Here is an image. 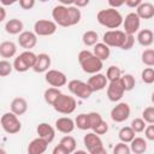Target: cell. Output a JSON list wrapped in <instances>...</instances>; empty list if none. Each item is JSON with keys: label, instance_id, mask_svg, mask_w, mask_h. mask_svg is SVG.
Wrapping results in <instances>:
<instances>
[{"label": "cell", "instance_id": "obj_1", "mask_svg": "<svg viewBox=\"0 0 154 154\" xmlns=\"http://www.w3.org/2000/svg\"><path fill=\"white\" fill-rule=\"evenodd\" d=\"M52 17L54 19L53 22L57 25L67 28V26H73V25L78 24L82 14H81V10L75 7L73 5L65 6V5L59 4L53 7Z\"/></svg>", "mask_w": 154, "mask_h": 154}, {"label": "cell", "instance_id": "obj_2", "mask_svg": "<svg viewBox=\"0 0 154 154\" xmlns=\"http://www.w3.org/2000/svg\"><path fill=\"white\" fill-rule=\"evenodd\" d=\"M78 63L85 73L95 75L99 73L103 67V61L97 59L90 51H81L78 53Z\"/></svg>", "mask_w": 154, "mask_h": 154}, {"label": "cell", "instance_id": "obj_3", "mask_svg": "<svg viewBox=\"0 0 154 154\" xmlns=\"http://www.w3.org/2000/svg\"><path fill=\"white\" fill-rule=\"evenodd\" d=\"M96 19L101 25L108 29H113V30L118 29L123 24V16L120 14V12L111 7L100 10L96 14Z\"/></svg>", "mask_w": 154, "mask_h": 154}, {"label": "cell", "instance_id": "obj_4", "mask_svg": "<svg viewBox=\"0 0 154 154\" xmlns=\"http://www.w3.org/2000/svg\"><path fill=\"white\" fill-rule=\"evenodd\" d=\"M35 61H36V54L31 51H24L17 58H14L12 66L17 72H25L29 69H32Z\"/></svg>", "mask_w": 154, "mask_h": 154}, {"label": "cell", "instance_id": "obj_5", "mask_svg": "<svg viewBox=\"0 0 154 154\" xmlns=\"http://www.w3.org/2000/svg\"><path fill=\"white\" fill-rule=\"evenodd\" d=\"M76 106H77L76 99L73 96H70L63 93L58 97V100L53 103V108L61 114H71L76 109Z\"/></svg>", "mask_w": 154, "mask_h": 154}, {"label": "cell", "instance_id": "obj_6", "mask_svg": "<svg viewBox=\"0 0 154 154\" xmlns=\"http://www.w3.org/2000/svg\"><path fill=\"white\" fill-rule=\"evenodd\" d=\"M0 124L2 126V129L5 130V132L10 134V135H14L17 132L20 131L22 129V123L18 119V117L16 114H13L12 112H6L1 116L0 118Z\"/></svg>", "mask_w": 154, "mask_h": 154}, {"label": "cell", "instance_id": "obj_7", "mask_svg": "<svg viewBox=\"0 0 154 154\" xmlns=\"http://www.w3.org/2000/svg\"><path fill=\"white\" fill-rule=\"evenodd\" d=\"M67 88L69 90L77 97L82 99V100H87L91 96L93 91L91 89L89 88V85L87 84V82H83V81H79V79H72L67 84Z\"/></svg>", "mask_w": 154, "mask_h": 154}, {"label": "cell", "instance_id": "obj_8", "mask_svg": "<svg viewBox=\"0 0 154 154\" xmlns=\"http://www.w3.org/2000/svg\"><path fill=\"white\" fill-rule=\"evenodd\" d=\"M126 34L122 30H108L102 36V43L107 47H116L120 48L125 41Z\"/></svg>", "mask_w": 154, "mask_h": 154}, {"label": "cell", "instance_id": "obj_9", "mask_svg": "<svg viewBox=\"0 0 154 154\" xmlns=\"http://www.w3.org/2000/svg\"><path fill=\"white\" fill-rule=\"evenodd\" d=\"M57 31V24L53 20L38 19L34 24V32L36 36H51Z\"/></svg>", "mask_w": 154, "mask_h": 154}, {"label": "cell", "instance_id": "obj_10", "mask_svg": "<svg viewBox=\"0 0 154 154\" xmlns=\"http://www.w3.org/2000/svg\"><path fill=\"white\" fill-rule=\"evenodd\" d=\"M140 25L141 19L135 12H130L125 16V18H123V28L126 35H135V32L138 31Z\"/></svg>", "mask_w": 154, "mask_h": 154}, {"label": "cell", "instance_id": "obj_11", "mask_svg": "<svg viewBox=\"0 0 154 154\" xmlns=\"http://www.w3.org/2000/svg\"><path fill=\"white\" fill-rule=\"evenodd\" d=\"M130 117V106L126 102H119L111 109V119L116 123H123Z\"/></svg>", "mask_w": 154, "mask_h": 154}, {"label": "cell", "instance_id": "obj_12", "mask_svg": "<svg viewBox=\"0 0 154 154\" xmlns=\"http://www.w3.org/2000/svg\"><path fill=\"white\" fill-rule=\"evenodd\" d=\"M45 78L49 85H52L53 88H58V89L59 87H64L67 83V78L65 73L59 70H48L46 72Z\"/></svg>", "mask_w": 154, "mask_h": 154}, {"label": "cell", "instance_id": "obj_13", "mask_svg": "<svg viewBox=\"0 0 154 154\" xmlns=\"http://www.w3.org/2000/svg\"><path fill=\"white\" fill-rule=\"evenodd\" d=\"M124 89L122 87V83L120 81H113V82H109L107 84V97L109 101L112 102H116V101H119L123 96H124Z\"/></svg>", "mask_w": 154, "mask_h": 154}, {"label": "cell", "instance_id": "obj_14", "mask_svg": "<svg viewBox=\"0 0 154 154\" xmlns=\"http://www.w3.org/2000/svg\"><path fill=\"white\" fill-rule=\"evenodd\" d=\"M18 43L22 48L30 51L37 43V36L34 31H22L18 36Z\"/></svg>", "mask_w": 154, "mask_h": 154}, {"label": "cell", "instance_id": "obj_15", "mask_svg": "<svg viewBox=\"0 0 154 154\" xmlns=\"http://www.w3.org/2000/svg\"><path fill=\"white\" fill-rule=\"evenodd\" d=\"M87 84L89 85V88L94 93V91H100V90L105 89L107 87V84H108V81H107V78H106L105 75H102V73H95L91 77H89Z\"/></svg>", "mask_w": 154, "mask_h": 154}, {"label": "cell", "instance_id": "obj_16", "mask_svg": "<svg viewBox=\"0 0 154 154\" xmlns=\"http://www.w3.org/2000/svg\"><path fill=\"white\" fill-rule=\"evenodd\" d=\"M36 132L38 137L45 140L47 143H51L55 137V129L48 123H40L36 128Z\"/></svg>", "mask_w": 154, "mask_h": 154}, {"label": "cell", "instance_id": "obj_17", "mask_svg": "<svg viewBox=\"0 0 154 154\" xmlns=\"http://www.w3.org/2000/svg\"><path fill=\"white\" fill-rule=\"evenodd\" d=\"M49 66H51V57L46 53H40L36 55V61L32 66V70L37 73H42V72H47Z\"/></svg>", "mask_w": 154, "mask_h": 154}, {"label": "cell", "instance_id": "obj_18", "mask_svg": "<svg viewBox=\"0 0 154 154\" xmlns=\"http://www.w3.org/2000/svg\"><path fill=\"white\" fill-rule=\"evenodd\" d=\"M55 129L61 134H70L75 130V122L70 117H61L55 120Z\"/></svg>", "mask_w": 154, "mask_h": 154}, {"label": "cell", "instance_id": "obj_19", "mask_svg": "<svg viewBox=\"0 0 154 154\" xmlns=\"http://www.w3.org/2000/svg\"><path fill=\"white\" fill-rule=\"evenodd\" d=\"M47 147H48V143L45 140L36 137L29 143L28 154H43L47 150Z\"/></svg>", "mask_w": 154, "mask_h": 154}, {"label": "cell", "instance_id": "obj_20", "mask_svg": "<svg viewBox=\"0 0 154 154\" xmlns=\"http://www.w3.org/2000/svg\"><path fill=\"white\" fill-rule=\"evenodd\" d=\"M140 19H150L154 17V6L150 2H141L135 12Z\"/></svg>", "mask_w": 154, "mask_h": 154}, {"label": "cell", "instance_id": "obj_21", "mask_svg": "<svg viewBox=\"0 0 154 154\" xmlns=\"http://www.w3.org/2000/svg\"><path fill=\"white\" fill-rule=\"evenodd\" d=\"M28 111V102L24 97H14L11 102V112L13 114H16L17 117L18 116H22L24 114L25 112Z\"/></svg>", "mask_w": 154, "mask_h": 154}, {"label": "cell", "instance_id": "obj_22", "mask_svg": "<svg viewBox=\"0 0 154 154\" xmlns=\"http://www.w3.org/2000/svg\"><path fill=\"white\" fill-rule=\"evenodd\" d=\"M83 143L87 147L88 152H90V150H93V149L102 146V141H101L100 136L96 135V134H94V132H88L87 135H84Z\"/></svg>", "mask_w": 154, "mask_h": 154}, {"label": "cell", "instance_id": "obj_23", "mask_svg": "<svg viewBox=\"0 0 154 154\" xmlns=\"http://www.w3.org/2000/svg\"><path fill=\"white\" fill-rule=\"evenodd\" d=\"M137 41L141 46L143 47H149L153 45V41H154V34L150 29H142L138 31L137 34Z\"/></svg>", "mask_w": 154, "mask_h": 154}, {"label": "cell", "instance_id": "obj_24", "mask_svg": "<svg viewBox=\"0 0 154 154\" xmlns=\"http://www.w3.org/2000/svg\"><path fill=\"white\" fill-rule=\"evenodd\" d=\"M23 28H24L23 22L19 20V19H17V18H12V19L7 20L6 24H5V31L7 34H11V35H18V34H20L23 31Z\"/></svg>", "mask_w": 154, "mask_h": 154}, {"label": "cell", "instance_id": "obj_25", "mask_svg": "<svg viewBox=\"0 0 154 154\" xmlns=\"http://www.w3.org/2000/svg\"><path fill=\"white\" fill-rule=\"evenodd\" d=\"M17 53V46L12 41H4L0 43V55L2 58H12Z\"/></svg>", "mask_w": 154, "mask_h": 154}, {"label": "cell", "instance_id": "obj_26", "mask_svg": "<svg viewBox=\"0 0 154 154\" xmlns=\"http://www.w3.org/2000/svg\"><path fill=\"white\" fill-rule=\"evenodd\" d=\"M93 54H94L97 59H100L101 61H103V60H107V59L109 58L111 49H109V47H107L105 43L97 42V43L94 46V52H93Z\"/></svg>", "mask_w": 154, "mask_h": 154}, {"label": "cell", "instance_id": "obj_27", "mask_svg": "<svg viewBox=\"0 0 154 154\" xmlns=\"http://www.w3.org/2000/svg\"><path fill=\"white\" fill-rule=\"evenodd\" d=\"M130 152L135 154H143L147 150V141L142 137H135L130 142Z\"/></svg>", "mask_w": 154, "mask_h": 154}, {"label": "cell", "instance_id": "obj_28", "mask_svg": "<svg viewBox=\"0 0 154 154\" xmlns=\"http://www.w3.org/2000/svg\"><path fill=\"white\" fill-rule=\"evenodd\" d=\"M60 95H61V91H60L58 88L51 87V88H48V89L45 90L43 97H45V101H46L47 103H49V105L53 106V103L58 100V97H59Z\"/></svg>", "mask_w": 154, "mask_h": 154}, {"label": "cell", "instance_id": "obj_29", "mask_svg": "<svg viewBox=\"0 0 154 154\" xmlns=\"http://www.w3.org/2000/svg\"><path fill=\"white\" fill-rule=\"evenodd\" d=\"M59 146H61L67 153H73L76 150V147H77V142L76 140L72 137V136H64L60 142H59Z\"/></svg>", "mask_w": 154, "mask_h": 154}, {"label": "cell", "instance_id": "obj_30", "mask_svg": "<svg viewBox=\"0 0 154 154\" xmlns=\"http://www.w3.org/2000/svg\"><path fill=\"white\" fill-rule=\"evenodd\" d=\"M118 137L120 140V142L123 143H130L134 138H135V132L130 126H124L119 130Z\"/></svg>", "mask_w": 154, "mask_h": 154}, {"label": "cell", "instance_id": "obj_31", "mask_svg": "<svg viewBox=\"0 0 154 154\" xmlns=\"http://www.w3.org/2000/svg\"><path fill=\"white\" fill-rule=\"evenodd\" d=\"M120 83H122V87L124 89V91H130L135 88V84H136V79L130 73H125L124 76H122L119 78Z\"/></svg>", "mask_w": 154, "mask_h": 154}, {"label": "cell", "instance_id": "obj_32", "mask_svg": "<svg viewBox=\"0 0 154 154\" xmlns=\"http://www.w3.org/2000/svg\"><path fill=\"white\" fill-rule=\"evenodd\" d=\"M82 41L85 46H95L99 41V35L96 31L94 30H88L83 34L82 36Z\"/></svg>", "mask_w": 154, "mask_h": 154}, {"label": "cell", "instance_id": "obj_33", "mask_svg": "<svg viewBox=\"0 0 154 154\" xmlns=\"http://www.w3.org/2000/svg\"><path fill=\"white\" fill-rule=\"evenodd\" d=\"M73 122H75V126H77L79 130H88V129H90L88 114H85V113L78 114Z\"/></svg>", "mask_w": 154, "mask_h": 154}, {"label": "cell", "instance_id": "obj_34", "mask_svg": "<svg viewBox=\"0 0 154 154\" xmlns=\"http://www.w3.org/2000/svg\"><path fill=\"white\" fill-rule=\"evenodd\" d=\"M122 77V70L118 67V66H109L107 69V72H106V78L108 82H113V81H118L119 78Z\"/></svg>", "mask_w": 154, "mask_h": 154}, {"label": "cell", "instance_id": "obj_35", "mask_svg": "<svg viewBox=\"0 0 154 154\" xmlns=\"http://www.w3.org/2000/svg\"><path fill=\"white\" fill-rule=\"evenodd\" d=\"M142 63L148 67L154 66V51L152 48L144 49L142 53Z\"/></svg>", "mask_w": 154, "mask_h": 154}, {"label": "cell", "instance_id": "obj_36", "mask_svg": "<svg viewBox=\"0 0 154 154\" xmlns=\"http://www.w3.org/2000/svg\"><path fill=\"white\" fill-rule=\"evenodd\" d=\"M88 119H89V126H90L91 130H94L103 120L102 117L100 116V113H97V112H90V113H88Z\"/></svg>", "mask_w": 154, "mask_h": 154}, {"label": "cell", "instance_id": "obj_37", "mask_svg": "<svg viewBox=\"0 0 154 154\" xmlns=\"http://www.w3.org/2000/svg\"><path fill=\"white\" fill-rule=\"evenodd\" d=\"M142 119L144 120V123L148 124H154V107L153 106H148L143 109L142 112Z\"/></svg>", "mask_w": 154, "mask_h": 154}, {"label": "cell", "instance_id": "obj_38", "mask_svg": "<svg viewBox=\"0 0 154 154\" xmlns=\"http://www.w3.org/2000/svg\"><path fill=\"white\" fill-rule=\"evenodd\" d=\"M141 78L144 83L152 84L154 82V70H153V67H146L141 73Z\"/></svg>", "mask_w": 154, "mask_h": 154}, {"label": "cell", "instance_id": "obj_39", "mask_svg": "<svg viewBox=\"0 0 154 154\" xmlns=\"http://www.w3.org/2000/svg\"><path fill=\"white\" fill-rule=\"evenodd\" d=\"M146 123H144V120L142 119V118H135L132 122H131V125H130V128L134 130V132L136 134V132H142V131H144V129H146Z\"/></svg>", "mask_w": 154, "mask_h": 154}, {"label": "cell", "instance_id": "obj_40", "mask_svg": "<svg viewBox=\"0 0 154 154\" xmlns=\"http://www.w3.org/2000/svg\"><path fill=\"white\" fill-rule=\"evenodd\" d=\"M13 70V66L7 60H0V77L8 76Z\"/></svg>", "mask_w": 154, "mask_h": 154}, {"label": "cell", "instance_id": "obj_41", "mask_svg": "<svg viewBox=\"0 0 154 154\" xmlns=\"http://www.w3.org/2000/svg\"><path fill=\"white\" fill-rule=\"evenodd\" d=\"M130 148L126 143L119 142L116 144V147L113 148V154H130Z\"/></svg>", "mask_w": 154, "mask_h": 154}, {"label": "cell", "instance_id": "obj_42", "mask_svg": "<svg viewBox=\"0 0 154 154\" xmlns=\"http://www.w3.org/2000/svg\"><path fill=\"white\" fill-rule=\"evenodd\" d=\"M134 43H135V36L134 35H126L125 41H124V43H123V46L120 48L124 49V51H129V49L132 48Z\"/></svg>", "mask_w": 154, "mask_h": 154}, {"label": "cell", "instance_id": "obj_43", "mask_svg": "<svg viewBox=\"0 0 154 154\" xmlns=\"http://www.w3.org/2000/svg\"><path fill=\"white\" fill-rule=\"evenodd\" d=\"M107 131H108V124H107L105 120H102V122L93 130V132L96 134V135H105Z\"/></svg>", "mask_w": 154, "mask_h": 154}, {"label": "cell", "instance_id": "obj_44", "mask_svg": "<svg viewBox=\"0 0 154 154\" xmlns=\"http://www.w3.org/2000/svg\"><path fill=\"white\" fill-rule=\"evenodd\" d=\"M144 136L148 141H154V125L149 124L148 126H146L144 129Z\"/></svg>", "mask_w": 154, "mask_h": 154}, {"label": "cell", "instance_id": "obj_45", "mask_svg": "<svg viewBox=\"0 0 154 154\" xmlns=\"http://www.w3.org/2000/svg\"><path fill=\"white\" fill-rule=\"evenodd\" d=\"M35 5L34 0H19V6L23 10H31Z\"/></svg>", "mask_w": 154, "mask_h": 154}, {"label": "cell", "instance_id": "obj_46", "mask_svg": "<svg viewBox=\"0 0 154 154\" xmlns=\"http://www.w3.org/2000/svg\"><path fill=\"white\" fill-rule=\"evenodd\" d=\"M141 2H142L141 0H126V1H124V5H126L129 7H132V8H137Z\"/></svg>", "mask_w": 154, "mask_h": 154}, {"label": "cell", "instance_id": "obj_47", "mask_svg": "<svg viewBox=\"0 0 154 154\" xmlns=\"http://www.w3.org/2000/svg\"><path fill=\"white\" fill-rule=\"evenodd\" d=\"M52 154H70V153H67L61 146H55L54 148H53V152H52Z\"/></svg>", "mask_w": 154, "mask_h": 154}, {"label": "cell", "instance_id": "obj_48", "mask_svg": "<svg viewBox=\"0 0 154 154\" xmlns=\"http://www.w3.org/2000/svg\"><path fill=\"white\" fill-rule=\"evenodd\" d=\"M88 154H107V153H106V149L103 148V146H101V147H97V148L90 150Z\"/></svg>", "mask_w": 154, "mask_h": 154}, {"label": "cell", "instance_id": "obj_49", "mask_svg": "<svg viewBox=\"0 0 154 154\" xmlns=\"http://www.w3.org/2000/svg\"><path fill=\"white\" fill-rule=\"evenodd\" d=\"M89 4V0H81V1H73V6L75 7H77V8H79V7H84V6H87Z\"/></svg>", "mask_w": 154, "mask_h": 154}, {"label": "cell", "instance_id": "obj_50", "mask_svg": "<svg viewBox=\"0 0 154 154\" xmlns=\"http://www.w3.org/2000/svg\"><path fill=\"white\" fill-rule=\"evenodd\" d=\"M108 5L111 6V8H117L119 6H123L124 5V1H120V2H114V1H108Z\"/></svg>", "mask_w": 154, "mask_h": 154}, {"label": "cell", "instance_id": "obj_51", "mask_svg": "<svg viewBox=\"0 0 154 154\" xmlns=\"http://www.w3.org/2000/svg\"><path fill=\"white\" fill-rule=\"evenodd\" d=\"M5 18H6V11H5V8L0 5V23H1Z\"/></svg>", "mask_w": 154, "mask_h": 154}, {"label": "cell", "instance_id": "obj_52", "mask_svg": "<svg viewBox=\"0 0 154 154\" xmlns=\"http://www.w3.org/2000/svg\"><path fill=\"white\" fill-rule=\"evenodd\" d=\"M16 2V0H12V1H5V0H1V4L2 5H12V4H14Z\"/></svg>", "mask_w": 154, "mask_h": 154}, {"label": "cell", "instance_id": "obj_53", "mask_svg": "<svg viewBox=\"0 0 154 154\" xmlns=\"http://www.w3.org/2000/svg\"><path fill=\"white\" fill-rule=\"evenodd\" d=\"M71 154H88V153H87L85 150H82V149H81V150H75V152L71 153Z\"/></svg>", "mask_w": 154, "mask_h": 154}, {"label": "cell", "instance_id": "obj_54", "mask_svg": "<svg viewBox=\"0 0 154 154\" xmlns=\"http://www.w3.org/2000/svg\"><path fill=\"white\" fill-rule=\"evenodd\" d=\"M0 154H7V153H6V150H5V149L0 148Z\"/></svg>", "mask_w": 154, "mask_h": 154}]
</instances>
